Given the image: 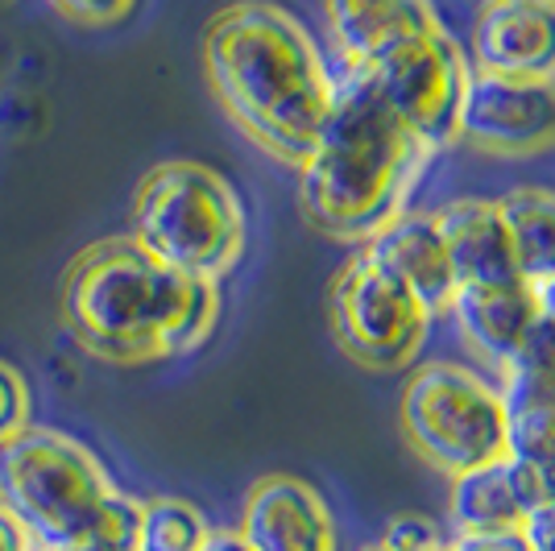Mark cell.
<instances>
[{
	"label": "cell",
	"mask_w": 555,
	"mask_h": 551,
	"mask_svg": "<svg viewBox=\"0 0 555 551\" xmlns=\"http://www.w3.org/2000/svg\"><path fill=\"white\" fill-rule=\"evenodd\" d=\"M509 236L514 270L527 286L555 278V191L547 187H514L498 200Z\"/></svg>",
	"instance_id": "18"
},
{
	"label": "cell",
	"mask_w": 555,
	"mask_h": 551,
	"mask_svg": "<svg viewBox=\"0 0 555 551\" xmlns=\"http://www.w3.org/2000/svg\"><path fill=\"white\" fill-rule=\"evenodd\" d=\"M431 150L398 120L365 71L332 75L324 129L299 166L302 216L327 236L373 241L406 216Z\"/></svg>",
	"instance_id": "3"
},
{
	"label": "cell",
	"mask_w": 555,
	"mask_h": 551,
	"mask_svg": "<svg viewBox=\"0 0 555 551\" xmlns=\"http://www.w3.org/2000/svg\"><path fill=\"white\" fill-rule=\"evenodd\" d=\"M332 336L357 366L402 369L418 357L431 316L427 307L393 282L370 253H357L332 282Z\"/></svg>",
	"instance_id": "7"
},
{
	"label": "cell",
	"mask_w": 555,
	"mask_h": 551,
	"mask_svg": "<svg viewBox=\"0 0 555 551\" xmlns=\"http://www.w3.org/2000/svg\"><path fill=\"white\" fill-rule=\"evenodd\" d=\"M502 373L506 457L527 464L555 498V323L539 316Z\"/></svg>",
	"instance_id": "10"
},
{
	"label": "cell",
	"mask_w": 555,
	"mask_h": 551,
	"mask_svg": "<svg viewBox=\"0 0 555 551\" xmlns=\"http://www.w3.org/2000/svg\"><path fill=\"white\" fill-rule=\"evenodd\" d=\"M522 535H527V548L531 551H555V498L534 505L531 518L522 523Z\"/></svg>",
	"instance_id": "24"
},
{
	"label": "cell",
	"mask_w": 555,
	"mask_h": 551,
	"mask_svg": "<svg viewBox=\"0 0 555 551\" xmlns=\"http://www.w3.org/2000/svg\"><path fill=\"white\" fill-rule=\"evenodd\" d=\"M461 141L489 158H531L555 145V79H506L473 71Z\"/></svg>",
	"instance_id": "9"
},
{
	"label": "cell",
	"mask_w": 555,
	"mask_h": 551,
	"mask_svg": "<svg viewBox=\"0 0 555 551\" xmlns=\"http://www.w3.org/2000/svg\"><path fill=\"white\" fill-rule=\"evenodd\" d=\"M534 303H539V316L555 323V278H547L543 286H534Z\"/></svg>",
	"instance_id": "27"
},
{
	"label": "cell",
	"mask_w": 555,
	"mask_h": 551,
	"mask_svg": "<svg viewBox=\"0 0 555 551\" xmlns=\"http://www.w3.org/2000/svg\"><path fill=\"white\" fill-rule=\"evenodd\" d=\"M365 253L427 307L431 320L452 307L456 278L448 266V249H443V236L436 229V216H398L390 229L373 236Z\"/></svg>",
	"instance_id": "15"
},
{
	"label": "cell",
	"mask_w": 555,
	"mask_h": 551,
	"mask_svg": "<svg viewBox=\"0 0 555 551\" xmlns=\"http://www.w3.org/2000/svg\"><path fill=\"white\" fill-rule=\"evenodd\" d=\"M129 236L166 266L220 282L245 253V207L211 166L163 162L138 183Z\"/></svg>",
	"instance_id": "5"
},
{
	"label": "cell",
	"mask_w": 555,
	"mask_h": 551,
	"mask_svg": "<svg viewBox=\"0 0 555 551\" xmlns=\"http://www.w3.org/2000/svg\"><path fill=\"white\" fill-rule=\"evenodd\" d=\"M402 432L448 477L506 457L502 394L464 366H418L402 390Z\"/></svg>",
	"instance_id": "6"
},
{
	"label": "cell",
	"mask_w": 555,
	"mask_h": 551,
	"mask_svg": "<svg viewBox=\"0 0 555 551\" xmlns=\"http://www.w3.org/2000/svg\"><path fill=\"white\" fill-rule=\"evenodd\" d=\"M29 423H34L29 386H25V377L9 361H0V444L17 439Z\"/></svg>",
	"instance_id": "21"
},
{
	"label": "cell",
	"mask_w": 555,
	"mask_h": 551,
	"mask_svg": "<svg viewBox=\"0 0 555 551\" xmlns=\"http://www.w3.org/2000/svg\"><path fill=\"white\" fill-rule=\"evenodd\" d=\"M340 67H373L382 54L440 29L431 0H324Z\"/></svg>",
	"instance_id": "14"
},
{
	"label": "cell",
	"mask_w": 555,
	"mask_h": 551,
	"mask_svg": "<svg viewBox=\"0 0 555 551\" xmlns=\"http://www.w3.org/2000/svg\"><path fill=\"white\" fill-rule=\"evenodd\" d=\"M552 4H555V0H552Z\"/></svg>",
	"instance_id": "30"
},
{
	"label": "cell",
	"mask_w": 555,
	"mask_h": 551,
	"mask_svg": "<svg viewBox=\"0 0 555 551\" xmlns=\"http://www.w3.org/2000/svg\"><path fill=\"white\" fill-rule=\"evenodd\" d=\"M448 551H531L522 530H473V535H452Z\"/></svg>",
	"instance_id": "23"
},
{
	"label": "cell",
	"mask_w": 555,
	"mask_h": 551,
	"mask_svg": "<svg viewBox=\"0 0 555 551\" xmlns=\"http://www.w3.org/2000/svg\"><path fill=\"white\" fill-rule=\"evenodd\" d=\"M204 551H249V548L241 543V535H236V530H211L208 548Z\"/></svg>",
	"instance_id": "26"
},
{
	"label": "cell",
	"mask_w": 555,
	"mask_h": 551,
	"mask_svg": "<svg viewBox=\"0 0 555 551\" xmlns=\"http://www.w3.org/2000/svg\"><path fill=\"white\" fill-rule=\"evenodd\" d=\"M67 551H138V543H125V539H83Z\"/></svg>",
	"instance_id": "28"
},
{
	"label": "cell",
	"mask_w": 555,
	"mask_h": 551,
	"mask_svg": "<svg viewBox=\"0 0 555 551\" xmlns=\"http://www.w3.org/2000/svg\"><path fill=\"white\" fill-rule=\"evenodd\" d=\"M0 505L38 551H67L83 539L138 543L141 498L116 489L92 448L54 427L29 423L0 444Z\"/></svg>",
	"instance_id": "4"
},
{
	"label": "cell",
	"mask_w": 555,
	"mask_h": 551,
	"mask_svg": "<svg viewBox=\"0 0 555 551\" xmlns=\"http://www.w3.org/2000/svg\"><path fill=\"white\" fill-rule=\"evenodd\" d=\"M0 551H38L34 548V539L22 530V523L0 505Z\"/></svg>",
	"instance_id": "25"
},
{
	"label": "cell",
	"mask_w": 555,
	"mask_h": 551,
	"mask_svg": "<svg viewBox=\"0 0 555 551\" xmlns=\"http://www.w3.org/2000/svg\"><path fill=\"white\" fill-rule=\"evenodd\" d=\"M208 518L199 505L183 498H150L141 502L138 551H204L208 548Z\"/></svg>",
	"instance_id": "19"
},
{
	"label": "cell",
	"mask_w": 555,
	"mask_h": 551,
	"mask_svg": "<svg viewBox=\"0 0 555 551\" xmlns=\"http://www.w3.org/2000/svg\"><path fill=\"white\" fill-rule=\"evenodd\" d=\"M448 539L452 535H443L436 518H427V514H398V518L386 523L377 543L386 551H448Z\"/></svg>",
	"instance_id": "20"
},
{
	"label": "cell",
	"mask_w": 555,
	"mask_h": 551,
	"mask_svg": "<svg viewBox=\"0 0 555 551\" xmlns=\"http://www.w3.org/2000/svg\"><path fill=\"white\" fill-rule=\"evenodd\" d=\"M448 316H456L464 341L486 361L506 366L527 341L539 320V303L527 282H502V286H456Z\"/></svg>",
	"instance_id": "17"
},
{
	"label": "cell",
	"mask_w": 555,
	"mask_h": 551,
	"mask_svg": "<svg viewBox=\"0 0 555 551\" xmlns=\"http://www.w3.org/2000/svg\"><path fill=\"white\" fill-rule=\"evenodd\" d=\"M236 535L249 551H340L320 489L291 473H270L249 485Z\"/></svg>",
	"instance_id": "11"
},
{
	"label": "cell",
	"mask_w": 555,
	"mask_h": 551,
	"mask_svg": "<svg viewBox=\"0 0 555 551\" xmlns=\"http://www.w3.org/2000/svg\"><path fill=\"white\" fill-rule=\"evenodd\" d=\"M70 341L108 366H150L195 353L220 320V282L191 278L133 236L95 241L63 282Z\"/></svg>",
	"instance_id": "2"
},
{
	"label": "cell",
	"mask_w": 555,
	"mask_h": 551,
	"mask_svg": "<svg viewBox=\"0 0 555 551\" xmlns=\"http://www.w3.org/2000/svg\"><path fill=\"white\" fill-rule=\"evenodd\" d=\"M67 22L75 25H92V29H104V25L125 22L133 13L138 0H50Z\"/></svg>",
	"instance_id": "22"
},
{
	"label": "cell",
	"mask_w": 555,
	"mask_h": 551,
	"mask_svg": "<svg viewBox=\"0 0 555 551\" xmlns=\"http://www.w3.org/2000/svg\"><path fill=\"white\" fill-rule=\"evenodd\" d=\"M365 71L377 95L390 104L398 120L415 133L431 154L461 141V108H464V88L473 67L464 63L461 47L440 29L418 34L411 42L393 47L382 54L373 67H352Z\"/></svg>",
	"instance_id": "8"
},
{
	"label": "cell",
	"mask_w": 555,
	"mask_h": 551,
	"mask_svg": "<svg viewBox=\"0 0 555 551\" xmlns=\"http://www.w3.org/2000/svg\"><path fill=\"white\" fill-rule=\"evenodd\" d=\"M361 551H386V548H382V543H370V548H361Z\"/></svg>",
	"instance_id": "29"
},
{
	"label": "cell",
	"mask_w": 555,
	"mask_h": 551,
	"mask_svg": "<svg viewBox=\"0 0 555 551\" xmlns=\"http://www.w3.org/2000/svg\"><path fill=\"white\" fill-rule=\"evenodd\" d=\"M468 67L506 79H555L552 0H486L473 25Z\"/></svg>",
	"instance_id": "12"
},
{
	"label": "cell",
	"mask_w": 555,
	"mask_h": 551,
	"mask_svg": "<svg viewBox=\"0 0 555 551\" xmlns=\"http://www.w3.org/2000/svg\"><path fill=\"white\" fill-rule=\"evenodd\" d=\"M204 71L257 150L286 166L307 162L332 104V75L299 17L270 0L220 9L204 29Z\"/></svg>",
	"instance_id": "1"
},
{
	"label": "cell",
	"mask_w": 555,
	"mask_h": 551,
	"mask_svg": "<svg viewBox=\"0 0 555 551\" xmlns=\"http://www.w3.org/2000/svg\"><path fill=\"white\" fill-rule=\"evenodd\" d=\"M552 502L547 485L534 477L527 464L514 457L489 460L481 469H468L452 477L448 494V523L452 535H473V530H522L534 505Z\"/></svg>",
	"instance_id": "13"
},
{
	"label": "cell",
	"mask_w": 555,
	"mask_h": 551,
	"mask_svg": "<svg viewBox=\"0 0 555 551\" xmlns=\"http://www.w3.org/2000/svg\"><path fill=\"white\" fill-rule=\"evenodd\" d=\"M436 229L448 249V266L456 286H502L522 282L509 257V236L502 212L489 200H456L436 212Z\"/></svg>",
	"instance_id": "16"
}]
</instances>
